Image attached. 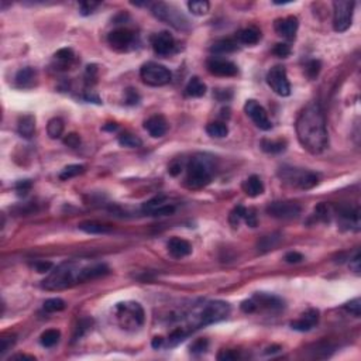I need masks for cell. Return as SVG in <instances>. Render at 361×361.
<instances>
[{"mask_svg":"<svg viewBox=\"0 0 361 361\" xmlns=\"http://www.w3.org/2000/svg\"><path fill=\"white\" fill-rule=\"evenodd\" d=\"M280 179L284 184H287L291 188H296V189H302V191H308L312 189L319 184V175L312 172V171H306L302 168H293V167H282L278 172Z\"/></svg>","mask_w":361,"mask_h":361,"instance_id":"5b68a950","label":"cell"},{"mask_svg":"<svg viewBox=\"0 0 361 361\" xmlns=\"http://www.w3.org/2000/svg\"><path fill=\"white\" fill-rule=\"evenodd\" d=\"M302 208L299 203L285 201V202H273L267 206V213L280 220H292L299 217Z\"/></svg>","mask_w":361,"mask_h":361,"instance_id":"8fae6325","label":"cell"},{"mask_svg":"<svg viewBox=\"0 0 361 361\" xmlns=\"http://www.w3.org/2000/svg\"><path fill=\"white\" fill-rule=\"evenodd\" d=\"M140 78L145 85L158 88V86H164V85L169 83V80L172 78V73L167 67H164L161 64L147 62L141 67Z\"/></svg>","mask_w":361,"mask_h":361,"instance_id":"ba28073f","label":"cell"},{"mask_svg":"<svg viewBox=\"0 0 361 361\" xmlns=\"http://www.w3.org/2000/svg\"><path fill=\"white\" fill-rule=\"evenodd\" d=\"M208 347H209L208 339H198V340H195L194 343L191 344L189 352L192 353V354H203V353L208 350Z\"/></svg>","mask_w":361,"mask_h":361,"instance_id":"ee69618b","label":"cell"},{"mask_svg":"<svg viewBox=\"0 0 361 361\" xmlns=\"http://www.w3.org/2000/svg\"><path fill=\"white\" fill-rule=\"evenodd\" d=\"M213 96L216 97L219 102H229L230 99L233 97V92L229 89H216L213 92Z\"/></svg>","mask_w":361,"mask_h":361,"instance_id":"f5cc1de1","label":"cell"},{"mask_svg":"<svg viewBox=\"0 0 361 361\" xmlns=\"http://www.w3.org/2000/svg\"><path fill=\"white\" fill-rule=\"evenodd\" d=\"M244 112H246V115L253 120V123L256 124L258 129H261L264 132H268V130L273 129V124H271L270 119H268L267 110L257 100H253V99L247 100L246 105H244Z\"/></svg>","mask_w":361,"mask_h":361,"instance_id":"7c38bea8","label":"cell"},{"mask_svg":"<svg viewBox=\"0 0 361 361\" xmlns=\"http://www.w3.org/2000/svg\"><path fill=\"white\" fill-rule=\"evenodd\" d=\"M320 70H322V64L319 60H310V61L305 65V75L308 76L309 79L313 80L316 79L320 73Z\"/></svg>","mask_w":361,"mask_h":361,"instance_id":"ab89813d","label":"cell"},{"mask_svg":"<svg viewBox=\"0 0 361 361\" xmlns=\"http://www.w3.org/2000/svg\"><path fill=\"white\" fill-rule=\"evenodd\" d=\"M124 99H126V103L127 105L134 106L140 102V95H139V92L136 89L129 88L126 89V92H124Z\"/></svg>","mask_w":361,"mask_h":361,"instance_id":"c3c4849f","label":"cell"},{"mask_svg":"<svg viewBox=\"0 0 361 361\" xmlns=\"http://www.w3.org/2000/svg\"><path fill=\"white\" fill-rule=\"evenodd\" d=\"M54 60L58 62L61 67L67 68V67H70L71 64H72V61L75 60V54H73V51H72L71 48H61L60 51L55 53Z\"/></svg>","mask_w":361,"mask_h":361,"instance_id":"836d02e7","label":"cell"},{"mask_svg":"<svg viewBox=\"0 0 361 361\" xmlns=\"http://www.w3.org/2000/svg\"><path fill=\"white\" fill-rule=\"evenodd\" d=\"M181 171H182V165H181V162H178V161H174V162L168 167V172H169L172 176L179 175Z\"/></svg>","mask_w":361,"mask_h":361,"instance_id":"6125c7cd","label":"cell"},{"mask_svg":"<svg viewBox=\"0 0 361 361\" xmlns=\"http://www.w3.org/2000/svg\"><path fill=\"white\" fill-rule=\"evenodd\" d=\"M33 267H34L37 273L45 274V273H50V271L53 270L54 264L53 263H50V261H35Z\"/></svg>","mask_w":361,"mask_h":361,"instance_id":"11a10c76","label":"cell"},{"mask_svg":"<svg viewBox=\"0 0 361 361\" xmlns=\"http://www.w3.org/2000/svg\"><path fill=\"white\" fill-rule=\"evenodd\" d=\"M295 130L300 145L310 154H322L327 148L326 120L317 102H310L302 109L295 123Z\"/></svg>","mask_w":361,"mask_h":361,"instance_id":"6da1fadb","label":"cell"},{"mask_svg":"<svg viewBox=\"0 0 361 361\" xmlns=\"http://www.w3.org/2000/svg\"><path fill=\"white\" fill-rule=\"evenodd\" d=\"M78 229L88 233V234H107L112 231V227L107 226L105 223H100V221L95 220H86L82 221L78 224Z\"/></svg>","mask_w":361,"mask_h":361,"instance_id":"d4e9b609","label":"cell"},{"mask_svg":"<svg viewBox=\"0 0 361 361\" xmlns=\"http://www.w3.org/2000/svg\"><path fill=\"white\" fill-rule=\"evenodd\" d=\"M261 150L267 154H281L287 150V140H270V139H263L260 143Z\"/></svg>","mask_w":361,"mask_h":361,"instance_id":"4316f807","label":"cell"},{"mask_svg":"<svg viewBox=\"0 0 361 361\" xmlns=\"http://www.w3.org/2000/svg\"><path fill=\"white\" fill-rule=\"evenodd\" d=\"M64 143H65V145H68L71 148H76L80 144V137L76 133H71L64 139Z\"/></svg>","mask_w":361,"mask_h":361,"instance_id":"9f6ffc18","label":"cell"},{"mask_svg":"<svg viewBox=\"0 0 361 361\" xmlns=\"http://www.w3.org/2000/svg\"><path fill=\"white\" fill-rule=\"evenodd\" d=\"M167 247L168 253L174 258H184L192 253V246L189 244V241H186L184 238L172 237L168 241Z\"/></svg>","mask_w":361,"mask_h":361,"instance_id":"44dd1931","label":"cell"},{"mask_svg":"<svg viewBox=\"0 0 361 361\" xmlns=\"http://www.w3.org/2000/svg\"><path fill=\"white\" fill-rule=\"evenodd\" d=\"M10 360H30V361H33V360H35V357H33V356H27V354H16V356L10 357Z\"/></svg>","mask_w":361,"mask_h":361,"instance_id":"e7e4bbea","label":"cell"},{"mask_svg":"<svg viewBox=\"0 0 361 361\" xmlns=\"http://www.w3.org/2000/svg\"><path fill=\"white\" fill-rule=\"evenodd\" d=\"M298 27H299V20L295 17V16L278 18L274 23L275 33L280 35V37H282V38L288 40V41L295 40L296 33H298Z\"/></svg>","mask_w":361,"mask_h":361,"instance_id":"2e32d148","label":"cell"},{"mask_svg":"<svg viewBox=\"0 0 361 361\" xmlns=\"http://www.w3.org/2000/svg\"><path fill=\"white\" fill-rule=\"evenodd\" d=\"M85 172V167L83 165H79V164H72V165H68L62 169V172L60 174V179L61 181H68L71 178H75V176L80 175Z\"/></svg>","mask_w":361,"mask_h":361,"instance_id":"8d00e7d4","label":"cell"},{"mask_svg":"<svg viewBox=\"0 0 361 361\" xmlns=\"http://www.w3.org/2000/svg\"><path fill=\"white\" fill-rule=\"evenodd\" d=\"M117 322L124 330H139L144 323V310L137 302H120L115 308Z\"/></svg>","mask_w":361,"mask_h":361,"instance_id":"8992f818","label":"cell"},{"mask_svg":"<svg viewBox=\"0 0 361 361\" xmlns=\"http://www.w3.org/2000/svg\"><path fill=\"white\" fill-rule=\"evenodd\" d=\"M151 47L159 57H167L175 51V38L168 31H161L151 37Z\"/></svg>","mask_w":361,"mask_h":361,"instance_id":"9a60e30c","label":"cell"},{"mask_svg":"<svg viewBox=\"0 0 361 361\" xmlns=\"http://www.w3.org/2000/svg\"><path fill=\"white\" fill-rule=\"evenodd\" d=\"M244 221L250 227H256L257 226V215L254 209H247L246 216H244Z\"/></svg>","mask_w":361,"mask_h":361,"instance_id":"680465c9","label":"cell"},{"mask_svg":"<svg viewBox=\"0 0 361 361\" xmlns=\"http://www.w3.org/2000/svg\"><path fill=\"white\" fill-rule=\"evenodd\" d=\"M151 13L155 18H158L159 21L167 23L171 27H174L175 30L179 31H188L191 28V23L186 18V16L181 11V10L175 7L174 4H168L164 1H158L154 3L151 6Z\"/></svg>","mask_w":361,"mask_h":361,"instance_id":"52a82bcc","label":"cell"},{"mask_svg":"<svg viewBox=\"0 0 361 361\" xmlns=\"http://www.w3.org/2000/svg\"><path fill=\"white\" fill-rule=\"evenodd\" d=\"M317 322H319V310L309 309L299 319L292 320L291 327L293 330H298V332H309L316 326Z\"/></svg>","mask_w":361,"mask_h":361,"instance_id":"d6986e66","label":"cell"},{"mask_svg":"<svg viewBox=\"0 0 361 361\" xmlns=\"http://www.w3.org/2000/svg\"><path fill=\"white\" fill-rule=\"evenodd\" d=\"M136 34L129 28H116L107 35V43L116 51H127L134 44Z\"/></svg>","mask_w":361,"mask_h":361,"instance_id":"4fadbf2b","label":"cell"},{"mask_svg":"<svg viewBox=\"0 0 361 361\" xmlns=\"http://www.w3.org/2000/svg\"><path fill=\"white\" fill-rule=\"evenodd\" d=\"M230 315V305L223 300H211L192 310L186 319L192 329L209 326L224 320Z\"/></svg>","mask_w":361,"mask_h":361,"instance_id":"3957f363","label":"cell"},{"mask_svg":"<svg viewBox=\"0 0 361 361\" xmlns=\"http://www.w3.org/2000/svg\"><path fill=\"white\" fill-rule=\"evenodd\" d=\"M99 6H100V3H97V1H82L79 4L80 14H82V16H89V14H92Z\"/></svg>","mask_w":361,"mask_h":361,"instance_id":"7dc6e473","label":"cell"},{"mask_svg":"<svg viewBox=\"0 0 361 361\" xmlns=\"http://www.w3.org/2000/svg\"><path fill=\"white\" fill-rule=\"evenodd\" d=\"M14 343H16L14 336H11V337H1V339H0V354L3 356L4 353L9 352Z\"/></svg>","mask_w":361,"mask_h":361,"instance_id":"816d5d0a","label":"cell"},{"mask_svg":"<svg viewBox=\"0 0 361 361\" xmlns=\"http://www.w3.org/2000/svg\"><path fill=\"white\" fill-rule=\"evenodd\" d=\"M92 326V320L90 319H80L78 326L75 327V333L72 336V342H78L79 339H82L86 332H89V329Z\"/></svg>","mask_w":361,"mask_h":361,"instance_id":"60d3db41","label":"cell"},{"mask_svg":"<svg viewBox=\"0 0 361 361\" xmlns=\"http://www.w3.org/2000/svg\"><path fill=\"white\" fill-rule=\"evenodd\" d=\"M206 68L209 71V73L215 76H221V78L236 76L238 73L237 65L234 62L223 60V58H215V57L206 62Z\"/></svg>","mask_w":361,"mask_h":361,"instance_id":"5bb4252c","label":"cell"},{"mask_svg":"<svg viewBox=\"0 0 361 361\" xmlns=\"http://www.w3.org/2000/svg\"><path fill=\"white\" fill-rule=\"evenodd\" d=\"M238 353L234 352V350H221L219 354H217V360L220 361H234L237 360Z\"/></svg>","mask_w":361,"mask_h":361,"instance_id":"db71d44e","label":"cell"},{"mask_svg":"<svg viewBox=\"0 0 361 361\" xmlns=\"http://www.w3.org/2000/svg\"><path fill=\"white\" fill-rule=\"evenodd\" d=\"M354 1L349 0H339L333 3V28L337 33L347 31L353 21V11H354Z\"/></svg>","mask_w":361,"mask_h":361,"instance_id":"9c48e42d","label":"cell"},{"mask_svg":"<svg viewBox=\"0 0 361 361\" xmlns=\"http://www.w3.org/2000/svg\"><path fill=\"white\" fill-rule=\"evenodd\" d=\"M188 9L194 16H205L211 10V3L206 0H194L188 1Z\"/></svg>","mask_w":361,"mask_h":361,"instance_id":"d6a6232c","label":"cell"},{"mask_svg":"<svg viewBox=\"0 0 361 361\" xmlns=\"http://www.w3.org/2000/svg\"><path fill=\"white\" fill-rule=\"evenodd\" d=\"M251 299L254 300L257 310L263 309V310H268V312H280L285 306L284 300L280 296H275V295H271V293L258 292Z\"/></svg>","mask_w":361,"mask_h":361,"instance_id":"ac0fdd59","label":"cell"},{"mask_svg":"<svg viewBox=\"0 0 361 361\" xmlns=\"http://www.w3.org/2000/svg\"><path fill=\"white\" fill-rule=\"evenodd\" d=\"M240 308H241V310H243L244 313H254V312H257L256 303H254V300L253 299H247L244 300V302H241Z\"/></svg>","mask_w":361,"mask_h":361,"instance_id":"91938a15","label":"cell"},{"mask_svg":"<svg viewBox=\"0 0 361 361\" xmlns=\"http://www.w3.org/2000/svg\"><path fill=\"white\" fill-rule=\"evenodd\" d=\"M165 203H167V198L164 195H158V196H155V198H152V199L144 203L143 205V211L145 212V213H150L151 216H152L154 212L158 211L159 208L164 206Z\"/></svg>","mask_w":361,"mask_h":361,"instance_id":"d590c367","label":"cell"},{"mask_svg":"<svg viewBox=\"0 0 361 361\" xmlns=\"http://www.w3.org/2000/svg\"><path fill=\"white\" fill-rule=\"evenodd\" d=\"M17 132L21 137L24 139H31L34 136L35 132V117L34 115H26L20 116L17 122Z\"/></svg>","mask_w":361,"mask_h":361,"instance_id":"603a6c76","label":"cell"},{"mask_svg":"<svg viewBox=\"0 0 361 361\" xmlns=\"http://www.w3.org/2000/svg\"><path fill=\"white\" fill-rule=\"evenodd\" d=\"M267 83L274 93L278 96H289L291 95V85L287 76V70L281 65H275L267 73Z\"/></svg>","mask_w":361,"mask_h":361,"instance_id":"30bf717a","label":"cell"},{"mask_svg":"<svg viewBox=\"0 0 361 361\" xmlns=\"http://www.w3.org/2000/svg\"><path fill=\"white\" fill-rule=\"evenodd\" d=\"M243 191L246 192L247 196L250 198H257L260 195L264 194V184L261 178L257 175H251L247 178L243 184Z\"/></svg>","mask_w":361,"mask_h":361,"instance_id":"cb8c5ba5","label":"cell"},{"mask_svg":"<svg viewBox=\"0 0 361 361\" xmlns=\"http://www.w3.org/2000/svg\"><path fill=\"white\" fill-rule=\"evenodd\" d=\"M103 130H112V132H115V130H117V124L109 126V127H107V126H105V127H103Z\"/></svg>","mask_w":361,"mask_h":361,"instance_id":"03108f58","label":"cell"},{"mask_svg":"<svg viewBox=\"0 0 361 361\" xmlns=\"http://www.w3.org/2000/svg\"><path fill=\"white\" fill-rule=\"evenodd\" d=\"M65 300L61 298H50L44 302V310L48 313H55V312H61L65 309Z\"/></svg>","mask_w":361,"mask_h":361,"instance_id":"f35d334b","label":"cell"},{"mask_svg":"<svg viewBox=\"0 0 361 361\" xmlns=\"http://www.w3.org/2000/svg\"><path fill=\"white\" fill-rule=\"evenodd\" d=\"M186 336H188V332H186L185 329L184 327H178V329H175L171 335H169V337H168V346H176V344H179L181 342H184L186 339Z\"/></svg>","mask_w":361,"mask_h":361,"instance_id":"b9f144b4","label":"cell"},{"mask_svg":"<svg viewBox=\"0 0 361 361\" xmlns=\"http://www.w3.org/2000/svg\"><path fill=\"white\" fill-rule=\"evenodd\" d=\"M350 268H352L353 271L356 274H360V253L357 251L356 253V256L353 257L352 260H350Z\"/></svg>","mask_w":361,"mask_h":361,"instance_id":"94428289","label":"cell"},{"mask_svg":"<svg viewBox=\"0 0 361 361\" xmlns=\"http://www.w3.org/2000/svg\"><path fill=\"white\" fill-rule=\"evenodd\" d=\"M82 267L78 261H65L53 268L41 282L45 291H62L82 284Z\"/></svg>","mask_w":361,"mask_h":361,"instance_id":"7a4b0ae2","label":"cell"},{"mask_svg":"<svg viewBox=\"0 0 361 361\" xmlns=\"http://www.w3.org/2000/svg\"><path fill=\"white\" fill-rule=\"evenodd\" d=\"M206 133L213 139H224L229 134V127L223 122H213L206 126Z\"/></svg>","mask_w":361,"mask_h":361,"instance_id":"f546056e","label":"cell"},{"mask_svg":"<svg viewBox=\"0 0 361 361\" xmlns=\"http://www.w3.org/2000/svg\"><path fill=\"white\" fill-rule=\"evenodd\" d=\"M213 167L206 157H194L186 167L185 185L189 189H202L212 182Z\"/></svg>","mask_w":361,"mask_h":361,"instance_id":"277c9868","label":"cell"},{"mask_svg":"<svg viewBox=\"0 0 361 361\" xmlns=\"http://www.w3.org/2000/svg\"><path fill=\"white\" fill-rule=\"evenodd\" d=\"M344 309L347 313H350L354 317H360L361 316V300L360 298H354L350 302H347L344 305Z\"/></svg>","mask_w":361,"mask_h":361,"instance_id":"7bdbcfd3","label":"cell"},{"mask_svg":"<svg viewBox=\"0 0 361 361\" xmlns=\"http://www.w3.org/2000/svg\"><path fill=\"white\" fill-rule=\"evenodd\" d=\"M261 38V31L256 27H248L237 34V41L246 45H256Z\"/></svg>","mask_w":361,"mask_h":361,"instance_id":"484cf974","label":"cell"},{"mask_svg":"<svg viewBox=\"0 0 361 361\" xmlns=\"http://www.w3.org/2000/svg\"><path fill=\"white\" fill-rule=\"evenodd\" d=\"M315 215H316L317 219L322 221H329V219H330V212H329V208L325 203H320L319 206H316Z\"/></svg>","mask_w":361,"mask_h":361,"instance_id":"f907efd6","label":"cell"},{"mask_svg":"<svg viewBox=\"0 0 361 361\" xmlns=\"http://www.w3.org/2000/svg\"><path fill=\"white\" fill-rule=\"evenodd\" d=\"M60 337H61V332L57 330V329H48L45 330L44 333L40 337V342L41 346L45 349H51L55 344L60 342Z\"/></svg>","mask_w":361,"mask_h":361,"instance_id":"1f68e13d","label":"cell"},{"mask_svg":"<svg viewBox=\"0 0 361 361\" xmlns=\"http://www.w3.org/2000/svg\"><path fill=\"white\" fill-rule=\"evenodd\" d=\"M117 141L122 147H129V148H139L143 145V141H141L140 137L130 134V133H124L122 136H119Z\"/></svg>","mask_w":361,"mask_h":361,"instance_id":"e575fe53","label":"cell"},{"mask_svg":"<svg viewBox=\"0 0 361 361\" xmlns=\"http://www.w3.org/2000/svg\"><path fill=\"white\" fill-rule=\"evenodd\" d=\"M247 208H244L243 205H237L233 211L230 212L229 221L233 227H238V224L241 223V220H244V216H246Z\"/></svg>","mask_w":361,"mask_h":361,"instance_id":"74e56055","label":"cell"},{"mask_svg":"<svg viewBox=\"0 0 361 361\" xmlns=\"http://www.w3.org/2000/svg\"><path fill=\"white\" fill-rule=\"evenodd\" d=\"M278 241H280V237H277V236H265V237H263V240L258 243V247H260L263 251H268V250H273L274 247L278 244Z\"/></svg>","mask_w":361,"mask_h":361,"instance_id":"f6af8a7d","label":"cell"},{"mask_svg":"<svg viewBox=\"0 0 361 361\" xmlns=\"http://www.w3.org/2000/svg\"><path fill=\"white\" fill-rule=\"evenodd\" d=\"M144 129L150 133L151 137H154V139H159V137H162V136L167 133L168 123L164 116H161V115L151 116L150 119H147V120H145V123H144Z\"/></svg>","mask_w":361,"mask_h":361,"instance_id":"ffe728a7","label":"cell"},{"mask_svg":"<svg viewBox=\"0 0 361 361\" xmlns=\"http://www.w3.org/2000/svg\"><path fill=\"white\" fill-rule=\"evenodd\" d=\"M64 129H65V126H64L61 117H54L47 124V133H48L50 139H54V140L61 139V136L64 134Z\"/></svg>","mask_w":361,"mask_h":361,"instance_id":"4dcf8cb0","label":"cell"},{"mask_svg":"<svg viewBox=\"0 0 361 361\" xmlns=\"http://www.w3.org/2000/svg\"><path fill=\"white\" fill-rule=\"evenodd\" d=\"M31 181H28V179H24V181H18L16 186H14V189H16V192H17L18 196H26L28 192H30V189H31Z\"/></svg>","mask_w":361,"mask_h":361,"instance_id":"681fc988","label":"cell"},{"mask_svg":"<svg viewBox=\"0 0 361 361\" xmlns=\"http://www.w3.org/2000/svg\"><path fill=\"white\" fill-rule=\"evenodd\" d=\"M237 48V41H234L231 38H220V40L213 43V45L211 47V51L213 54H230L234 53Z\"/></svg>","mask_w":361,"mask_h":361,"instance_id":"83f0119b","label":"cell"},{"mask_svg":"<svg viewBox=\"0 0 361 361\" xmlns=\"http://www.w3.org/2000/svg\"><path fill=\"white\" fill-rule=\"evenodd\" d=\"M337 216L340 219L342 226L347 230L359 231L360 230V211L359 208H352L349 205H343L337 209Z\"/></svg>","mask_w":361,"mask_h":361,"instance_id":"e0dca14e","label":"cell"},{"mask_svg":"<svg viewBox=\"0 0 361 361\" xmlns=\"http://www.w3.org/2000/svg\"><path fill=\"white\" fill-rule=\"evenodd\" d=\"M273 54L277 55L278 58H287L291 55V47L285 43H280V44H275L273 48Z\"/></svg>","mask_w":361,"mask_h":361,"instance_id":"bcb514c9","label":"cell"},{"mask_svg":"<svg viewBox=\"0 0 361 361\" xmlns=\"http://www.w3.org/2000/svg\"><path fill=\"white\" fill-rule=\"evenodd\" d=\"M164 342H165V340H164L161 336H157V337H154V339H152V343H151V346H152L154 349H161V347L165 344Z\"/></svg>","mask_w":361,"mask_h":361,"instance_id":"be15d7a7","label":"cell"},{"mask_svg":"<svg viewBox=\"0 0 361 361\" xmlns=\"http://www.w3.org/2000/svg\"><path fill=\"white\" fill-rule=\"evenodd\" d=\"M206 93V85L199 78H192L188 82L185 88V95L188 97H202Z\"/></svg>","mask_w":361,"mask_h":361,"instance_id":"f1b7e54d","label":"cell"},{"mask_svg":"<svg viewBox=\"0 0 361 361\" xmlns=\"http://www.w3.org/2000/svg\"><path fill=\"white\" fill-rule=\"evenodd\" d=\"M35 79H37V71L31 67H26L16 73L14 82L17 88L31 89L35 85Z\"/></svg>","mask_w":361,"mask_h":361,"instance_id":"7402d4cb","label":"cell"},{"mask_svg":"<svg viewBox=\"0 0 361 361\" xmlns=\"http://www.w3.org/2000/svg\"><path fill=\"white\" fill-rule=\"evenodd\" d=\"M284 260H285L288 264H298V263H302V261H303V256H302L300 253H298V251H289V253L285 254Z\"/></svg>","mask_w":361,"mask_h":361,"instance_id":"6f0895ef","label":"cell"}]
</instances>
